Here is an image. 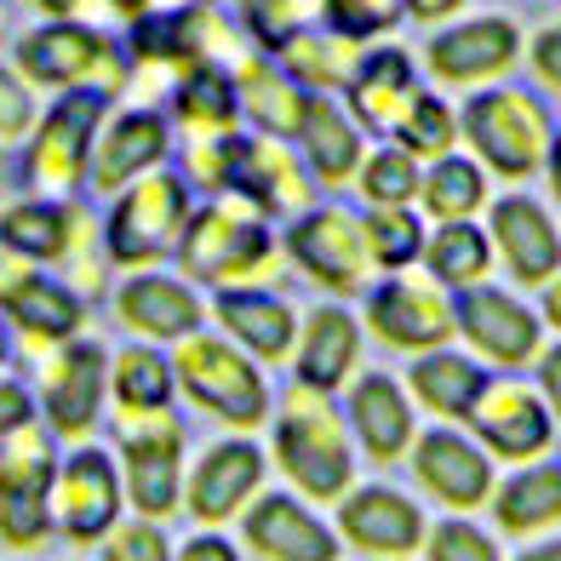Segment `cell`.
Masks as SVG:
<instances>
[{
  "mask_svg": "<svg viewBox=\"0 0 561 561\" xmlns=\"http://www.w3.org/2000/svg\"><path fill=\"white\" fill-rule=\"evenodd\" d=\"M224 53V30L213 7H178V12H144L133 18V30H126V64L133 69H172V81L195 64H207ZM224 64V58H218Z\"/></svg>",
  "mask_w": 561,
  "mask_h": 561,
  "instance_id": "obj_21",
  "label": "cell"
},
{
  "mask_svg": "<svg viewBox=\"0 0 561 561\" xmlns=\"http://www.w3.org/2000/svg\"><path fill=\"white\" fill-rule=\"evenodd\" d=\"M355 362H362V321H355L344 304H316L310 316L298 321V344H293V385L333 396L350 385Z\"/></svg>",
  "mask_w": 561,
  "mask_h": 561,
  "instance_id": "obj_23",
  "label": "cell"
},
{
  "mask_svg": "<svg viewBox=\"0 0 561 561\" xmlns=\"http://www.w3.org/2000/svg\"><path fill=\"white\" fill-rule=\"evenodd\" d=\"M453 321H458V339L493 367H527V362H539V350H545L539 310L522 304L516 293H504V287H488V280L453 298Z\"/></svg>",
  "mask_w": 561,
  "mask_h": 561,
  "instance_id": "obj_14",
  "label": "cell"
},
{
  "mask_svg": "<svg viewBox=\"0 0 561 561\" xmlns=\"http://www.w3.org/2000/svg\"><path fill=\"white\" fill-rule=\"evenodd\" d=\"M539 396L550 407V419H561V344L539 350Z\"/></svg>",
  "mask_w": 561,
  "mask_h": 561,
  "instance_id": "obj_51",
  "label": "cell"
},
{
  "mask_svg": "<svg viewBox=\"0 0 561 561\" xmlns=\"http://www.w3.org/2000/svg\"><path fill=\"white\" fill-rule=\"evenodd\" d=\"M110 201L115 207L104 218V259L115 270H161L178 252V241H184V224L195 213V190L172 167L144 172L138 184H126Z\"/></svg>",
  "mask_w": 561,
  "mask_h": 561,
  "instance_id": "obj_3",
  "label": "cell"
},
{
  "mask_svg": "<svg viewBox=\"0 0 561 561\" xmlns=\"http://www.w3.org/2000/svg\"><path fill=\"white\" fill-rule=\"evenodd\" d=\"M458 138L470 144V156L488 172L510 178V184H527L533 172H545L556 121L539 92L499 81V87L470 92V104L458 110Z\"/></svg>",
  "mask_w": 561,
  "mask_h": 561,
  "instance_id": "obj_2",
  "label": "cell"
},
{
  "mask_svg": "<svg viewBox=\"0 0 561 561\" xmlns=\"http://www.w3.org/2000/svg\"><path fill=\"white\" fill-rule=\"evenodd\" d=\"M224 195H241L252 201L259 213L270 218H298L304 207H316V178L304 167V156L287 138H270V133H236V156H229V190Z\"/></svg>",
  "mask_w": 561,
  "mask_h": 561,
  "instance_id": "obj_15",
  "label": "cell"
},
{
  "mask_svg": "<svg viewBox=\"0 0 561 561\" xmlns=\"http://www.w3.org/2000/svg\"><path fill=\"white\" fill-rule=\"evenodd\" d=\"M465 424L476 430V442L510 458V465H527V458H539L556 436V419L539 390L516 385V378H488L476 396V407L465 413Z\"/></svg>",
  "mask_w": 561,
  "mask_h": 561,
  "instance_id": "obj_17",
  "label": "cell"
},
{
  "mask_svg": "<svg viewBox=\"0 0 561 561\" xmlns=\"http://www.w3.org/2000/svg\"><path fill=\"white\" fill-rule=\"evenodd\" d=\"M385 138L401 144L419 167H430V161L453 156V144H458V110L447 104L442 92H424V87H419L413 98H407V110L396 115V126H390Z\"/></svg>",
  "mask_w": 561,
  "mask_h": 561,
  "instance_id": "obj_41",
  "label": "cell"
},
{
  "mask_svg": "<svg viewBox=\"0 0 561 561\" xmlns=\"http://www.w3.org/2000/svg\"><path fill=\"white\" fill-rule=\"evenodd\" d=\"M247 545L259 550L264 561H339V539L333 527L316 522L293 493H264L247 504L241 516Z\"/></svg>",
  "mask_w": 561,
  "mask_h": 561,
  "instance_id": "obj_28",
  "label": "cell"
},
{
  "mask_svg": "<svg viewBox=\"0 0 561 561\" xmlns=\"http://www.w3.org/2000/svg\"><path fill=\"white\" fill-rule=\"evenodd\" d=\"M539 293H545V304H539V321H550L556 333H561V275H550Z\"/></svg>",
  "mask_w": 561,
  "mask_h": 561,
  "instance_id": "obj_55",
  "label": "cell"
},
{
  "mask_svg": "<svg viewBox=\"0 0 561 561\" xmlns=\"http://www.w3.org/2000/svg\"><path fill=\"white\" fill-rule=\"evenodd\" d=\"M270 58L287 69L304 92H327V98H333V92H344L355 58H362V46L344 41V35H333L327 23H304V30H293Z\"/></svg>",
  "mask_w": 561,
  "mask_h": 561,
  "instance_id": "obj_36",
  "label": "cell"
},
{
  "mask_svg": "<svg viewBox=\"0 0 561 561\" xmlns=\"http://www.w3.org/2000/svg\"><path fill=\"white\" fill-rule=\"evenodd\" d=\"M316 23L355 46H373L401 23V0H316Z\"/></svg>",
  "mask_w": 561,
  "mask_h": 561,
  "instance_id": "obj_44",
  "label": "cell"
},
{
  "mask_svg": "<svg viewBox=\"0 0 561 561\" xmlns=\"http://www.w3.org/2000/svg\"><path fill=\"white\" fill-rule=\"evenodd\" d=\"M522 561H561V539H550V545H539V550H527Z\"/></svg>",
  "mask_w": 561,
  "mask_h": 561,
  "instance_id": "obj_59",
  "label": "cell"
},
{
  "mask_svg": "<svg viewBox=\"0 0 561 561\" xmlns=\"http://www.w3.org/2000/svg\"><path fill=\"white\" fill-rule=\"evenodd\" d=\"M419 264L430 280H442L447 293H470L481 287V280L493 275V241H488V229H481L476 218L465 224H436L424 236V252H419Z\"/></svg>",
  "mask_w": 561,
  "mask_h": 561,
  "instance_id": "obj_37",
  "label": "cell"
},
{
  "mask_svg": "<svg viewBox=\"0 0 561 561\" xmlns=\"http://www.w3.org/2000/svg\"><path fill=\"white\" fill-rule=\"evenodd\" d=\"M104 390H110V355L104 344L92 339H69L46 355L41 367V413H46V430L53 436H69L81 442L98 430L104 419Z\"/></svg>",
  "mask_w": 561,
  "mask_h": 561,
  "instance_id": "obj_13",
  "label": "cell"
},
{
  "mask_svg": "<svg viewBox=\"0 0 561 561\" xmlns=\"http://www.w3.org/2000/svg\"><path fill=\"white\" fill-rule=\"evenodd\" d=\"M488 167H481L476 156H442V161H430L419 172V195H413V207L424 218H436V224H465L476 213H488Z\"/></svg>",
  "mask_w": 561,
  "mask_h": 561,
  "instance_id": "obj_38",
  "label": "cell"
},
{
  "mask_svg": "<svg viewBox=\"0 0 561 561\" xmlns=\"http://www.w3.org/2000/svg\"><path fill=\"white\" fill-rule=\"evenodd\" d=\"M35 270H41V264H30L23 252H12L7 241H0V298H7V293L18 287V280H23V275H35Z\"/></svg>",
  "mask_w": 561,
  "mask_h": 561,
  "instance_id": "obj_53",
  "label": "cell"
},
{
  "mask_svg": "<svg viewBox=\"0 0 561 561\" xmlns=\"http://www.w3.org/2000/svg\"><path fill=\"white\" fill-rule=\"evenodd\" d=\"M259 481H264V453L252 447L247 436H229V442H213L207 453L195 458V470L184 476V510L195 522H229L241 516V504L259 499Z\"/></svg>",
  "mask_w": 561,
  "mask_h": 561,
  "instance_id": "obj_22",
  "label": "cell"
},
{
  "mask_svg": "<svg viewBox=\"0 0 561 561\" xmlns=\"http://www.w3.org/2000/svg\"><path fill=\"white\" fill-rule=\"evenodd\" d=\"M488 241L516 287H545L550 275H561V229L545 213V201L516 190L488 201Z\"/></svg>",
  "mask_w": 561,
  "mask_h": 561,
  "instance_id": "obj_18",
  "label": "cell"
},
{
  "mask_svg": "<svg viewBox=\"0 0 561 561\" xmlns=\"http://www.w3.org/2000/svg\"><path fill=\"white\" fill-rule=\"evenodd\" d=\"M424 81H419V64L413 53H401V46H362V58H355L350 81H344V110L355 115L362 133H378L385 138L396 115L407 110V98H413Z\"/></svg>",
  "mask_w": 561,
  "mask_h": 561,
  "instance_id": "obj_26",
  "label": "cell"
},
{
  "mask_svg": "<svg viewBox=\"0 0 561 561\" xmlns=\"http://www.w3.org/2000/svg\"><path fill=\"white\" fill-rule=\"evenodd\" d=\"M195 7H224V0H195Z\"/></svg>",
  "mask_w": 561,
  "mask_h": 561,
  "instance_id": "obj_61",
  "label": "cell"
},
{
  "mask_svg": "<svg viewBox=\"0 0 561 561\" xmlns=\"http://www.w3.org/2000/svg\"><path fill=\"white\" fill-rule=\"evenodd\" d=\"M545 178H550V195L561 201V126H556V138H550V156H545Z\"/></svg>",
  "mask_w": 561,
  "mask_h": 561,
  "instance_id": "obj_56",
  "label": "cell"
},
{
  "mask_svg": "<svg viewBox=\"0 0 561 561\" xmlns=\"http://www.w3.org/2000/svg\"><path fill=\"white\" fill-rule=\"evenodd\" d=\"M522 53H527V41L504 12H476L430 35L424 69L453 92H481V87H499L522 64Z\"/></svg>",
  "mask_w": 561,
  "mask_h": 561,
  "instance_id": "obj_12",
  "label": "cell"
},
{
  "mask_svg": "<svg viewBox=\"0 0 561 561\" xmlns=\"http://www.w3.org/2000/svg\"><path fill=\"white\" fill-rule=\"evenodd\" d=\"M339 533L367 556H413L424 545V510L396 488H350L339 499Z\"/></svg>",
  "mask_w": 561,
  "mask_h": 561,
  "instance_id": "obj_25",
  "label": "cell"
},
{
  "mask_svg": "<svg viewBox=\"0 0 561 561\" xmlns=\"http://www.w3.org/2000/svg\"><path fill=\"white\" fill-rule=\"evenodd\" d=\"M350 430L362 436V447L378 465H396L401 453H413L419 424H413V396L401 390V378L390 373H362L350 385Z\"/></svg>",
  "mask_w": 561,
  "mask_h": 561,
  "instance_id": "obj_31",
  "label": "cell"
},
{
  "mask_svg": "<svg viewBox=\"0 0 561 561\" xmlns=\"http://www.w3.org/2000/svg\"><path fill=\"white\" fill-rule=\"evenodd\" d=\"M178 378H172V355H161V344H126L110 355V401L115 413H156L172 407Z\"/></svg>",
  "mask_w": 561,
  "mask_h": 561,
  "instance_id": "obj_39",
  "label": "cell"
},
{
  "mask_svg": "<svg viewBox=\"0 0 561 561\" xmlns=\"http://www.w3.org/2000/svg\"><path fill=\"white\" fill-rule=\"evenodd\" d=\"M172 121L184 133H236L241 126V87L236 69L207 58L172 81Z\"/></svg>",
  "mask_w": 561,
  "mask_h": 561,
  "instance_id": "obj_34",
  "label": "cell"
},
{
  "mask_svg": "<svg viewBox=\"0 0 561 561\" xmlns=\"http://www.w3.org/2000/svg\"><path fill=\"white\" fill-rule=\"evenodd\" d=\"M172 378H178V396H190L201 413L224 419L229 430H259L270 419L264 367L236 339H218L195 327L190 339L172 344Z\"/></svg>",
  "mask_w": 561,
  "mask_h": 561,
  "instance_id": "obj_5",
  "label": "cell"
},
{
  "mask_svg": "<svg viewBox=\"0 0 561 561\" xmlns=\"http://www.w3.org/2000/svg\"><path fill=\"white\" fill-rule=\"evenodd\" d=\"M35 12H46V18H81V7L87 0H30Z\"/></svg>",
  "mask_w": 561,
  "mask_h": 561,
  "instance_id": "obj_57",
  "label": "cell"
},
{
  "mask_svg": "<svg viewBox=\"0 0 561 561\" xmlns=\"http://www.w3.org/2000/svg\"><path fill=\"white\" fill-rule=\"evenodd\" d=\"M172 161V121L161 110H121L98 126V144H92V172L87 184L98 195H121L126 184H138L144 172H156Z\"/></svg>",
  "mask_w": 561,
  "mask_h": 561,
  "instance_id": "obj_20",
  "label": "cell"
},
{
  "mask_svg": "<svg viewBox=\"0 0 561 561\" xmlns=\"http://www.w3.org/2000/svg\"><path fill=\"white\" fill-rule=\"evenodd\" d=\"M121 436V488L138 516L161 522L184 504V419L172 407L156 413H115Z\"/></svg>",
  "mask_w": 561,
  "mask_h": 561,
  "instance_id": "obj_8",
  "label": "cell"
},
{
  "mask_svg": "<svg viewBox=\"0 0 561 561\" xmlns=\"http://www.w3.org/2000/svg\"><path fill=\"white\" fill-rule=\"evenodd\" d=\"M121 470L104 447H75L53 476V527L75 545H98L121 522Z\"/></svg>",
  "mask_w": 561,
  "mask_h": 561,
  "instance_id": "obj_16",
  "label": "cell"
},
{
  "mask_svg": "<svg viewBox=\"0 0 561 561\" xmlns=\"http://www.w3.org/2000/svg\"><path fill=\"white\" fill-rule=\"evenodd\" d=\"M115 321L144 344H178L207 321V304L184 275L167 270H126L115 287Z\"/></svg>",
  "mask_w": 561,
  "mask_h": 561,
  "instance_id": "obj_19",
  "label": "cell"
},
{
  "mask_svg": "<svg viewBox=\"0 0 561 561\" xmlns=\"http://www.w3.org/2000/svg\"><path fill=\"white\" fill-rule=\"evenodd\" d=\"M213 316L224 327V339H236L259 367L293 362L298 344V310L287 298H275L270 287H224L213 298Z\"/></svg>",
  "mask_w": 561,
  "mask_h": 561,
  "instance_id": "obj_27",
  "label": "cell"
},
{
  "mask_svg": "<svg viewBox=\"0 0 561 561\" xmlns=\"http://www.w3.org/2000/svg\"><path fill=\"white\" fill-rule=\"evenodd\" d=\"M362 321L378 344L407 350V355H424V350H442L447 339H458V321H453V293L442 280H430L419 270H396L385 280H373L362 293Z\"/></svg>",
  "mask_w": 561,
  "mask_h": 561,
  "instance_id": "obj_11",
  "label": "cell"
},
{
  "mask_svg": "<svg viewBox=\"0 0 561 561\" xmlns=\"http://www.w3.org/2000/svg\"><path fill=\"white\" fill-rule=\"evenodd\" d=\"M465 0H401V18H413V23H442L453 18Z\"/></svg>",
  "mask_w": 561,
  "mask_h": 561,
  "instance_id": "obj_54",
  "label": "cell"
},
{
  "mask_svg": "<svg viewBox=\"0 0 561 561\" xmlns=\"http://www.w3.org/2000/svg\"><path fill=\"white\" fill-rule=\"evenodd\" d=\"M104 110H110L104 92H58V104L35 115L30 149H23V184H30V195L75 201L87 190Z\"/></svg>",
  "mask_w": 561,
  "mask_h": 561,
  "instance_id": "obj_7",
  "label": "cell"
},
{
  "mask_svg": "<svg viewBox=\"0 0 561 561\" xmlns=\"http://www.w3.org/2000/svg\"><path fill=\"white\" fill-rule=\"evenodd\" d=\"M527 69H533V81H539L550 98H561V23H550V30H539L527 41Z\"/></svg>",
  "mask_w": 561,
  "mask_h": 561,
  "instance_id": "obj_49",
  "label": "cell"
},
{
  "mask_svg": "<svg viewBox=\"0 0 561 561\" xmlns=\"http://www.w3.org/2000/svg\"><path fill=\"white\" fill-rule=\"evenodd\" d=\"M35 419V396L18 385V378H0V442L12 436V430H23Z\"/></svg>",
  "mask_w": 561,
  "mask_h": 561,
  "instance_id": "obj_50",
  "label": "cell"
},
{
  "mask_svg": "<svg viewBox=\"0 0 561 561\" xmlns=\"http://www.w3.org/2000/svg\"><path fill=\"white\" fill-rule=\"evenodd\" d=\"M293 149L304 156V167H310L316 184H327V190L355 184V167H362V156H367V144H362V126H355V115H350L344 104H333L327 92H310V104H304V121H298Z\"/></svg>",
  "mask_w": 561,
  "mask_h": 561,
  "instance_id": "obj_30",
  "label": "cell"
},
{
  "mask_svg": "<svg viewBox=\"0 0 561 561\" xmlns=\"http://www.w3.org/2000/svg\"><path fill=\"white\" fill-rule=\"evenodd\" d=\"M156 7H161V0H110V12H121L126 23L144 18V12H156Z\"/></svg>",
  "mask_w": 561,
  "mask_h": 561,
  "instance_id": "obj_58",
  "label": "cell"
},
{
  "mask_svg": "<svg viewBox=\"0 0 561 561\" xmlns=\"http://www.w3.org/2000/svg\"><path fill=\"white\" fill-rule=\"evenodd\" d=\"M104 561H172V550H167V533L149 516H138L104 533Z\"/></svg>",
  "mask_w": 561,
  "mask_h": 561,
  "instance_id": "obj_46",
  "label": "cell"
},
{
  "mask_svg": "<svg viewBox=\"0 0 561 561\" xmlns=\"http://www.w3.org/2000/svg\"><path fill=\"white\" fill-rule=\"evenodd\" d=\"M493 516L504 533H539L561 522V465H527L493 493Z\"/></svg>",
  "mask_w": 561,
  "mask_h": 561,
  "instance_id": "obj_40",
  "label": "cell"
},
{
  "mask_svg": "<svg viewBox=\"0 0 561 561\" xmlns=\"http://www.w3.org/2000/svg\"><path fill=\"white\" fill-rule=\"evenodd\" d=\"M481 385H488V373H481L470 355L447 350V344L413 355V367H407V390H413V401H424V413L453 419V424H465V413L476 407Z\"/></svg>",
  "mask_w": 561,
  "mask_h": 561,
  "instance_id": "obj_35",
  "label": "cell"
},
{
  "mask_svg": "<svg viewBox=\"0 0 561 561\" xmlns=\"http://www.w3.org/2000/svg\"><path fill=\"white\" fill-rule=\"evenodd\" d=\"M30 126H35V98H30V81H23L18 69L0 64V144L30 138Z\"/></svg>",
  "mask_w": 561,
  "mask_h": 561,
  "instance_id": "obj_48",
  "label": "cell"
},
{
  "mask_svg": "<svg viewBox=\"0 0 561 561\" xmlns=\"http://www.w3.org/2000/svg\"><path fill=\"white\" fill-rule=\"evenodd\" d=\"M304 23H316V0H241V30L259 53H275Z\"/></svg>",
  "mask_w": 561,
  "mask_h": 561,
  "instance_id": "obj_45",
  "label": "cell"
},
{
  "mask_svg": "<svg viewBox=\"0 0 561 561\" xmlns=\"http://www.w3.org/2000/svg\"><path fill=\"white\" fill-rule=\"evenodd\" d=\"M18 75L30 87L46 92H104L121 98V87L133 81V64H126V46L110 41L98 23L81 18H53L18 41Z\"/></svg>",
  "mask_w": 561,
  "mask_h": 561,
  "instance_id": "obj_4",
  "label": "cell"
},
{
  "mask_svg": "<svg viewBox=\"0 0 561 561\" xmlns=\"http://www.w3.org/2000/svg\"><path fill=\"white\" fill-rule=\"evenodd\" d=\"M362 236H367V252H373L378 275L413 270L419 252H424V213L419 207H367Z\"/></svg>",
  "mask_w": 561,
  "mask_h": 561,
  "instance_id": "obj_42",
  "label": "cell"
},
{
  "mask_svg": "<svg viewBox=\"0 0 561 561\" xmlns=\"http://www.w3.org/2000/svg\"><path fill=\"white\" fill-rule=\"evenodd\" d=\"M229 69H236V87H241V121L252 126V133H270V138L293 144L310 92H304L270 53H247L241 64H229Z\"/></svg>",
  "mask_w": 561,
  "mask_h": 561,
  "instance_id": "obj_32",
  "label": "cell"
},
{
  "mask_svg": "<svg viewBox=\"0 0 561 561\" xmlns=\"http://www.w3.org/2000/svg\"><path fill=\"white\" fill-rule=\"evenodd\" d=\"M7 355H12V327H7V316H0V367H7Z\"/></svg>",
  "mask_w": 561,
  "mask_h": 561,
  "instance_id": "obj_60",
  "label": "cell"
},
{
  "mask_svg": "<svg viewBox=\"0 0 561 561\" xmlns=\"http://www.w3.org/2000/svg\"><path fill=\"white\" fill-rule=\"evenodd\" d=\"M419 161L407 156L401 144H378L362 156V167H355V184H362L367 195V207H413V195H419Z\"/></svg>",
  "mask_w": 561,
  "mask_h": 561,
  "instance_id": "obj_43",
  "label": "cell"
},
{
  "mask_svg": "<svg viewBox=\"0 0 561 561\" xmlns=\"http://www.w3.org/2000/svg\"><path fill=\"white\" fill-rule=\"evenodd\" d=\"M0 316L7 327L30 344V350H58L69 339H81L87 327V298L69 287V280H53V275H23L18 287L0 298Z\"/></svg>",
  "mask_w": 561,
  "mask_h": 561,
  "instance_id": "obj_29",
  "label": "cell"
},
{
  "mask_svg": "<svg viewBox=\"0 0 561 561\" xmlns=\"http://www.w3.org/2000/svg\"><path fill=\"white\" fill-rule=\"evenodd\" d=\"M275 458L304 499L333 504V499L350 493L355 453H350V436L333 413V401L321 390H304V385L287 390V401H280V413H275Z\"/></svg>",
  "mask_w": 561,
  "mask_h": 561,
  "instance_id": "obj_6",
  "label": "cell"
},
{
  "mask_svg": "<svg viewBox=\"0 0 561 561\" xmlns=\"http://www.w3.org/2000/svg\"><path fill=\"white\" fill-rule=\"evenodd\" d=\"M280 252L298 264L304 280H316V287L333 293V298H355V293H367L378 280L367 236H362V213L339 207V201L304 207L287 224V236H280Z\"/></svg>",
  "mask_w": 561,
  "mask_h": 561,
  "instance_id": "obj_9",
  "label": "cell"
},
{
  "mask_svg": "<svg viewBox=\"0 0 561 561\" xmlns=\"http://www.w3.org/2000/svg\"><path fill=\"white\" fill-rule=\"evenodd\" d=\"M172 561H241V550L229 545V539H218V533H201V539H190Z\"/></svg>",
  "mask_w": 561,
  "mask_h": 561,
  "instance_id": "obj_52",
  "label": "cell"
},
{
  "mask_svg": "<svg viewBox=\"0 0 561 561\" xmlns=\"http://www.w3.org/2000/svg\"><path fill=\"white\" fill-rule=\"evenodd\" d=\"M87 224V207L75 201H53V195H30V201H12L0 213V241L12 252H23L30 264H64L75 236Z\"/></svg>",
  "mask_w": 561,
  "mask_h": 561,
  "instance_id": "obj_33",
  "label": "cell"
},
{
  "mask_svg": "<svg viewBox=\"0 0 561 561\" xmlns=\"http://www.w3.org/2000/svg\"><path fill=\"white\" fill-rule=\"evenodd\" d=\"M430 561H499V545L476 522L453 516L442 527H430Z\"/></svg>",
  "mask_w": 561,
  "mask_h": 561,
  "instance_id": "obj_47",
  "label": "cell"
},
{
  "mask_svg": "<svg viewBox=\"0 0 561 561\" xmlns=\"http://www.w3.org/2000/svg\"><path fill=\"white\" fill-rule=\"evenodd\" d=\"M172 259L190 287L224 293V287H264L287 252H280L270 213H259L241 195H207V207L190 213Z\"/></svg>",
  "mask_w": 561,
  "mask_h": 561,
  "instance_id": "obj_1",
  "label": "cell"
},
{
  "mask_svg": "<svg viewBox=\"0 0 561 561\" xmlns=\"http://www.w3.org/2000/svg\"><path fill=\"white\" fill-rule=\"evenodd\" d=\"M53 476H58L53 430L30 419L0 442V539L12 550H35L53 539Z\"/></svg>",
  "mask_w": 561,
  "mask_h": 561,
  "instance_id": "obj_10",
  "label": "cell"
},
{
  "mask_svg": "<svg viewBox=\"0 0 561 561\" xmlns=\"http://www.w3.org/2000/svg\"><path fill=\"white\" fill-rule=\"evenodd\" d=\"M413 476L424 493H436L447 510H476L493 499V458L458 430H424L413 442Z\"/></svg>",
  "mask_w": 561,
  "mask_h": 561,
  "instance_id": "obj_24",
  "label": "cell"
}]
</instances>
